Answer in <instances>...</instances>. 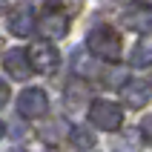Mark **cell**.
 I'll return each mask as SVG.
<instances>
[{
  "mask_svg": "<svg viewBox=\"0 0 152 152\" xmlns=\"http://www.w3.org/2000/svg\"><path fill=\"white\" fill-rule=\"evenodd\" d=\"M86 46H89L92 55L109 60V63L121 60V32L109 23H95L86 34Z\"/></svg>",
  "mask_w": 152,
  "mask_h": 152,
  "instance_id": "obj_1",
  "label": "cell"
},
{
  "mask_svg": "<svg viewBox=\"0 0 152 152\" xmlns=\"http://www.w3.org/2000/svg\"><path fill=\"white\" fill-rule=\"evenodd\" d=\"M89 121H92V126L98 129H106V132H115V129L124 124V112H121L118 103L112 101H92L89 103Z\"/></svg>",
  "mask_w": 152,
  "mask_h": 152,
  "instance_id": "obj_2",
  "label": "cell"
},
{
  "mask_svg": "<svg viewBox=\"0 0 152 152\" xmlns=\"http://www.w3.org/2000/svg\"><path fill=\"white\" fill-rule=\"evenodd\" d=\"M17 112H20L23 118H29V121H40L43 115L49 112V98H46V92H43L40 86L23 89L20 98H17Z\"/></svg>",
  "mask_w": 152,
  "mask_h": 152,
  "instance_id": "obj_3",
  "label": "cell"
},
{
  "mask_svg": "<svg viewBox=\"0 0 152 152\" xmlns=\"http://www.w3.org/2000/svg\"><path fill=\"white\" fill-rule=\"evenodd\" d=\"M69 32V17L58 12V6H46L43 17H37V34L43 40H60Z\"/></svg>",
  "mask_w": 152,
  "mask_h": 152,
  "instance_id": "obj_4",
  "label": "cell"
},
{
  "mask_svg": "<svg viewBox=\"0 0 152 152\" xmlns=\"http://www.w3.org/2000/svg\"><path fill=\"white\" fill-rule=\"evenodd\" d=\"M29 60H32V69L40 72V75H52L60 63V55L52 43H34L29 49Z\"/></svg>",
  "mask_w": 152,
  "mask_h": 152,
  "instance_id": "obj_5",
  "label": "cell"
},
{
  "mask_svg": "<svg viewBox=\"0 0 152 152\" xmlns=\"http://www.w3.org/2000/svg\"><path fill=\"white\" fill-rule=\"evenodd\" d=\"M3 69H6L9 77H15V80H26V77L32 75V60H29V52L23 49H12L6 52V58H3Z\"/></svg>",
  "mask_w": 152,
  "mask_h": 152,
  "instance_id": "obj_6",
  "label": "cell"
},
{
  "mask_svg": "<svg viewBox=\"0 0 152 152\" xmlns=\"http://www.w3.org/2000/svg\"><path fill=\"white\" fill-rule=\"evenodd\" d=\"M34 9L29 6V3H17V6H12V15H9V32L17 34V37H26V34L32 32L34 26V17H32Z\"/></svg>",
  "mask_w": 152,
  "mask_h": 152,
  "instance_id": "obj_7",
  "label": "cell"
},
{
  "mask_svg": "<svg viewBox=\"0 0 152 152\" xmlns=\"http://www.w3.org/2000/svg\"><path fill=\"white\" fill-rule=\"evenodd\" d=\"M152 98V86L144 80H132V83L124 86V103L132 106V109H144Z\"/></svg>",
  "mask_w": 152,
  "mask_h": 152,
  "instance_id": "obj_8",
  "label": "cell"
},
{
  "mask_svg": "<svg viewBox=\"0 0 152 152\" xmlns=\"http://www.w3.org/2000/svg\"><path fill=\"white\" fill-rule=\"evenodd\" d=\"M129 60H132V66H149L152 63V37H141V43L132 49Z\"/></svg>",
  "mask_w": 152,
  "mask_h": 152,
  "instance_id": "obj_9",
  "label": "cell"
},
{
  "mask_svg": "<svg viewBox=\"0 0 152 152\" xmlns=\"http://www.w3.org/2000/svg\"><path fill=\"white\" fill-rule=\"evenodd\" d=\"M69 135H72L69 141H72L75 149H92V146H95V135L86 126H72V129H69Z\"/></svg>",
  "mask_w": 152,
  "mask_h": 152,
  "instance_id": "obj_10",
  "label": "cell"
},
{
  "mask_svg": "<svg viewBox=\"0 0 152 152\" xmlns=\"http://www.w3.org/2000/svg\"><path fill=\"white\" fill-rule=\"evenodd\" d=\"M129 20V26H132V29H138V32H141V29H152V17H149V12H132V15L126 17Z\"/></svg>",
  "mask_w": 152,
  "mask_h": 152,
  "instance_id": "obj_11",
  "label": "cell"
},
{
  "mask_svg": "<svg viewBox=\"0 0 152 152\" xmlns=\"http://www.w3.org/2000/svg\"><path fill=\"white\" fill-rule=\"evenodd\" d=\"M72 63H77V66H75V72H77V75H95L92 63L86 60V55H83V52H75V58H72Z\"/></svg>",
  "mask_w": 152,
  "mask_h": 152,
  "instance_id": "obj_12",
  "label": "cell"
},
{
  "mask_svg": "<svg viewBox=\"0 0 152 152\" xmlns=\"http://www.w3.org/2000/svg\"><path fill=\"white\" fill-rule=\"evenodd\" d=\"M141 132H144V141L152 146V112L144 115V121H141Z\"/></svg>",
  "mask_w": 152,
  "mask_h": 152,
  "instance_id": "obj_13",
  "label": "cell"
},
{
  "mask_svg": "<svg viewBox=\"0 0 152 152\" xmlns=\"http://www.w3.org/2000/svg\"><path fill=\"white\" fill-rule=\"evenodd\" d=\"M9 101V86H6V80H0V106Z\"/></svg>",
  "mask_w": 152,
  "mask_h": 152,
  "instance_id": "obj_14",
  "label": "cell"
},
{
  "mask_svg": "<svg viewBox=\"0 0 152 152\" xmlns=\"http://www.w3.org/2000/svg\"><path fill=\"white\" fill-rule=\"evenodd\" d=\"M3 12H6V3H0V15H3Z\"/></svg>",
  "mask_w": 152,
  "mask_h": 152,
  "instance_id": "obj_15",
  "label": "cell"
},
{
  "mask_svg": "<svg viewBox=\"0 0 152 152\" xmlns=\"http://www.w3.org/2000/svg\"><path fill=\"white\" fill-rule=\"evenodd\" d=\"M0 138H3V121H0Z\"/></svg>",
  "mask_w": 152,
  "mask_h": 152,
  "instance_id": "obj_16",
  "label": "cell"
},
{
  "mask_svg": "<svg viewBox=\"0 0 152 152\" xmlns=\"http://www.w3.org/2000/svg\"><path fill=\"white\" fill-rule=\"evenodd\" d=\"M0 55H3V37H0Z\"/></svg>",
  "mask_w": 152,
  "mask_h": 152,
  "instance_id": "obj_17",
  "label": "cell"
},
{
  "mask_svg": "<svg viewBox=\"0 0 152 152\" xmlns=\"http://www.w3.org/2000/svg\"><path fill=\"white\" fill-rule=\"evenodd\" d=\"M12 152H26V149H12Z\"/></svg>",
  "mask_w": 152,
  "mask_h": 152,
  "instance_id": "obj_18",
  "label": "cell"
}]
</instances>
